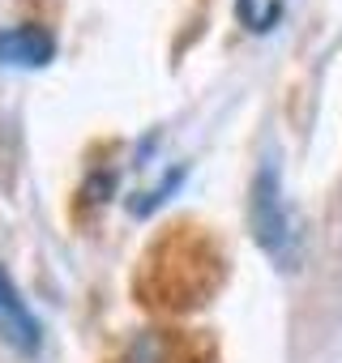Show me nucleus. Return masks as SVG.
Listing matches in <instances>:
<instances>
[{
	"mask_svg": "<svg viewBox=\"0 0 342 363\" xmlns=\"http://www.w3.org/2000/svg\"><path fill=\"white\" fill-rule=\"evenodd\" d=\"M248 231H253V244L274 261V269H282V274L299 269V261H304V231H299V223H295V214L287 206L278 158H265L253 171V184H248Z\"/></svg>",
	"mask_w": 342,
	"mask_h": 363,
	"instance_id": "nucleus-1",
	"label": "nucleus"
},
{
	"mask_svg": "<svg viewBox=\"0 0 342 363\" xmlns=\"http://www.w3.org/2000/svg\"><path fill=\"white\" fill-rule=\"evenodd\" d=\"M0 346H9L22 359H35L43 346V325L31 312L26 295L18 291V282L9 278L5 265H0Z\"/></svg>",
	"mask_w": 342,
	"mask_h": 363,
	"instance_id": "nucleus-2",
	"label": "nucleus"
},
{
	"mask_svg": "<svg viewBox=\"0 0 342 363\" xmlns=\"http://www.w3.org/2000/svg\"><path fill=\"white\" fill-rule=\"evenodd\" d=\"M56 60V35L22 22V26H5L0 30V69H48Z\"/></svg>",
	"mask_w": 342,
	"mask_h": 363,
	"instance_id": "nucleus-3",
	"label": "nucleus"
},
{
	"mask_svg": "<svg viewBox=\"0 0 342 363\" xmlns=\"http://www.w3.org/2000/svg\"><path fill=\"white\" fill-rule=\"evenodd\" d=\"M111 363H176V346L167 333H133Z\"/></svg>",
	"mask_w": 342,
	"mask_h": 363,
	"instance_id": "nucleus-4",
	"label": "nucleus"
},
{
	"mask_svg": "<svg viewBox=\"0 0 342 363\" xmlns=\"http://www.w3.org/2000/svg\"><path fill=\"white\" fill-rule=\"evenodd\" d=\"M180 179H184V171H176V175H171V171H167V175L158 179V184H154V189H145V193H137V197L128 201V210H133L137 218H145V214H154V210H158V206L167 201V193H176V184H180Z\"/></svg>",
	"mask_w": 342,
	"mask_h": 363,
	"instance_id": "nucleus-5",
	"label": "nucleus"
},
{
	"mask_svg": "<svg viewBox=\"0 0 342 363\" xmlns=\"http://www.w3.org/2000/svg\"><path fill=\"white\" fill-rule=\"evenodd\" d=\"M236 9H240V18H244V26L248 30H270L274 22H278V13H282V5L278 0H265V9H257V0H236Z\"/></svg>",
	"mask_w": 342,
	"mask_h": 363,
	"instance_id": "nucleus-6",
	"label": "nucleus"
}]
</instances>
